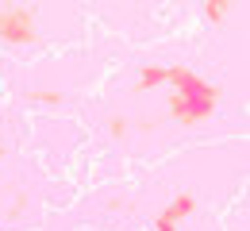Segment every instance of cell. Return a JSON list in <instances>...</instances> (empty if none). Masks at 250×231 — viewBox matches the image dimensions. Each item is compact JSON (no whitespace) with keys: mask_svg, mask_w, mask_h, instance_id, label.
Instances as JSON below:
<instances>
[{"mask_svg":"<svg viewBox=\"0 0 250 231\" xmlns=\"http://www.w3.org/2000/svg\"><path fill=\"white\" fill-rule=\"evenodd\" d=\"M166 85H173L169 93V120L181 127H196L200 120H208L219 104V85L196 77L188 66H166Z\"/></svg>","mask_w":250,"mask_h":231,"instance_id":"cell-1","label":"cell"},{"mask_svg":"<svg viewBox=\"0 0 250 231\" xmlns=\"http://www.w3.org/2000/svg\"><path fill=\"white\" fill-rule=\"evenodd\" d=\"M39 39L35 8L27 4H0V42L8 46H31Z\"/></svg>","mask_w":250,"mask_h":231,"instance_id":"cell-2","label":"cell"},{"mask_svg":"<svg viewBox=\"0 0 250 231\" xmlns=\"http://www.w3.org/2000/svg\"><path fill=\"white\" fill-rule=\"evenodd\" d=\"M158 85H166V66H143L135 77V93H150Z\"/></svg>","mask_w":250,"mask_h":231,"instance_id":"cell-3","label":"cell"},{"mask_svg":"<svg viewBox=\"0 0 250 231\" xmlns=\"http://www.w3.org/2000/svg\"><path fill=\"white\" fill-rule=\"evenodd\" d=\"M235 8V0H204L200 4V12H204V20L212 23V27H219L223 20H227V12Z\"/></svg>","mask_w":250,"mask_h":231,"instance_id":"cell-4","label":"cell"},{"mask_svg":"<svg viewBox=\"0 0 250 231\" xmlns=\"http://www.w3.org/2000/svg\"><path fill=\"white\" fill-rule=\"evenodd\" d=\"M127 124H131V120H124V116H112V120H108V135H112L116 143H124V139H127Z\"/></svg>","mask_w":250,"mask_h":231,"instance_id":"cell-5","label":"cell"},{"mask_svg":"<svg viewBox=\"0 0 250 231\" xmlns=\"http://www.w3.org/2000/svg\"><path fill=\"white\" fill-rule=\"evenodd\" d=\"M23 212H27V197H16V200H12V208H8L4 216H8V220H20Z\"/></svg>","mask_w":250,"mask_h":231,"instance_id":"cell-6","label":"cell"},{"mask_svg":"<svg viewBox=\"0 0 250 231\" xmlns=\"http://www.w3.org/2000/svg\"><path fill=\"white\" fill-rule=\"evenodd\" d=\"M31 100H42V104H62V93H31Z\"/></svg>","mask_w":250,"mask_h":231,"instance_id":"cell-7","label":"cell"},{"mask_svg":"<svg viewBox=\"0 0 250 231\" xmlns=\"http://www.w3.org/2000/svg\"><path fill=\"white\" fill-rule=\"evenodd\" d=\"M154 228L158 231H177L181 224H173V220H166V216H154Z\"/></svg>","mask_w":250,"mask_h":231,"instance_id":"cell-8","label":"cell"},{"mask_svg":"<svg viewBox=\"0 0 250 231\" xmlns=\"http://www.w3.org/2000/svg\"><path fill=\"white\" fill-rule=\"evenodd\" d=\"M4 154H8V147H4V143H0V158H4Z\"/></svg>","mask_w":250,"mask_h":231,"instance_id":"cell-9","label":"cell"}]
</instances>
